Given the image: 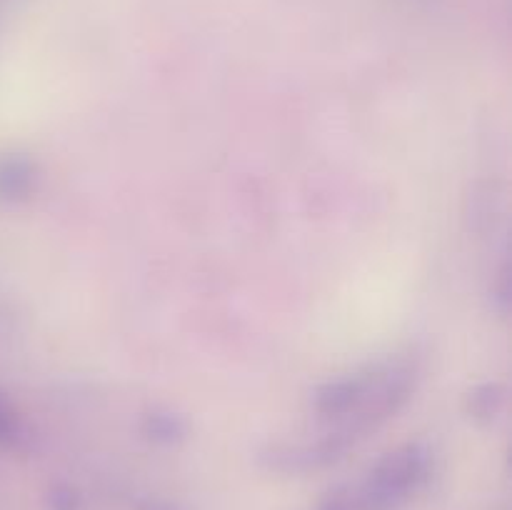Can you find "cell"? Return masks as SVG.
<instances>
[{
	"instance_id": "cell-1",
	"label": "cell",
	"mask_w": 512,
	"mask_h": 510,
	"mask_svg": "<svg viewBox=\"0 0 512 510\" xmlns=\"http://www.w3.org/2000/svg\"><path fill=\"white\" fill-rule=\"evenodd\" d=\"M433 468L430 450L420 443L400 445L385 453L368 478L358 483L370 510H398L425 485Z\"/></svg>"
},
{
	"instance_id": "cell-2",
	"label": "cell",
	"mask_w": 512,
	"mask_h": 510,
	"mask_svg": "<svg viewBox=\"0 0 512 510\" xmlns=\"http://www.w3.org/2000/svg\"><path fill=\"white\" fill-rule=\"evenodd\" d=\"M33 185V168L28 160L10 158L0 163V193L5 198H23Z\"/></svg>"
},
{
	"instance_id": "cell-3",
	"label": "cell",
	"mask_w": 512,
	"mask_h": 510,
	"mask_svg": "<svg viewBox=\"0 0 512 510\" xmlns=\"http://www.w3.org/2000/svg\"><path fill=\"white\" fill-rule=\"evenodd\" d=\"M318 510H370L358 485H340L318 503Z\"/></svg>"
},
{
	"instance_id": "cell-4",
	"label": "cell",
	"mask_w": 512,
	"mask_h": 510,
	"mask_svg": "<svg viewBox=\"0 0 512 510\" xmlns=\"http://www.w3.org/2000/svg\"><path fill=\"white\" fill-rule=\"evenodd\" d=\"M500 403H503V388L500 385H483L470 395V408L475 415H493L498 413Z\"/></svg>"
},
{
	"instance_id": "cell-5",
	"label": "cell",
	"mask_w": 512,
	"mask_h": 510,
	"mask_svg": "<svg viewBox=\"0 0 512 510\" xmlns=\"http://www.w3.org/2000/svg\"><path fill=\"white\" fill-rule=\"evenodd\" d=\"M50 510H78L80 508V498L73 488L68 485H58V488L50 490Z\"/></svg>"
},
{
	"instance_id": "cell-6",
	"label": "cell",
	"mask_w": 512,
	"mask_h": 510,
	"mask_svg": "<svg viewBox=\"0 0 512 510\" xmlns=\"http://www.w3.org/2000/svg\"><path fill=\"white\" fill-rule=\"evenodd\" d=\"M15 440H18V420L10 413L8 403L0 398V443L10 445L15 443Z\"/></svg>"
}]
</instances>
